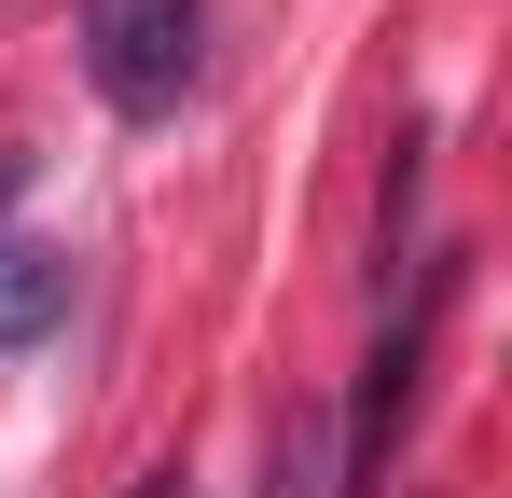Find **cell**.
<instances>
[{"instance_id":"obj_3","label":"cell","mask_w":512,"mask_h":498,"mask_svg":"<svg viewBox=\"0 0 512 498\" xmlns=\"http://www.w3.org/2000/svg\"><path fill=\"white\" fill-rule=\"evenodd\" d=\"M56 319H70V263L28 249V236H0V346H28V332H56Z\"/></svg>"},{"instance_id":"obj_2","label":"cell","mask_w":512,"mask_h":498,"mask_svg":"<svg viewBox=\"0 0 512 498\" xmlns=\"http://www.w3.org/2000/svg\"><path fill=\"white\" fill-rule=\"evenodd\" d=\"M416 360H429V305L388 332L374 360H360V415H346V485H374V471H388V443H402V415H416Z\"/></svg>"},{"instance_id":"obj_4","label":"cell","mask_w":512,"mask_h":498,"mask_svg":"<svg viewBox=\"0 0 512 498\" xmlns=\"http://www.w3.org/2000/svg\"><path fill=\"white\" fill-rule=\"evenodd\" d=\"M263 498H333V429L319 415H277V485Z\"/></svg>"},{"instance_id":"obj_5","label":"cell","mask_w":512,"mask_h":498,"mask_svg":"<svg viewBox=\"0 0 512 498\" xmlns=\"http://www.w3.org/2000/svg\"><path fill=\"white\" fill-rule=\"evenodd\" d=\"M14 180H28V153H0V208H14Z\"/></svg>"},{"instance_id":"obj_1","label":"cell","mask_w":512,"mask_h":498,"mask_svg":"<svg viewBox=\"0 0 512 498\" xmlns=\"http://www.w3.org/2000/svg\"><path fill=\"white\" fill-rule=\"evenodd\" d=\"M84 83L111 111H180L208 83V0H84Z\"/></svg>"},{"instance_id":"obj_6","label":"cell","mask_w":512,"mask_h":498,"mask_svg":"<svg viewBox=\"0 0 512 498\" xmlns=\"http://www.w3.org/2000/svg\"><path fill=\"white\" fill-rule=\"evenodd\" d=\"M139 498H194V485H180V471H153V485H139Z\"/></svg>"}]
</instances>
